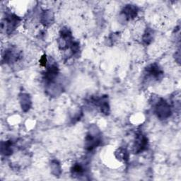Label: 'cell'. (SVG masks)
I'll return each mask as SVG.
<instances>
[{"mask_svg": "<svg viewBox=\"0 0 181 181\" xmlns=\"http://www.w3.org/2000/svg\"><path fill=\"white\" fill-rule=\"evenodd\" d=\"M72 172H73L74 174L81 175L84 172V168L80 163L79 164L77 163V164H76V165L74 166L73 168H72Z\"/></svg>", "mask_w": 181, "mask_h": 181, "instance_id": "obj_2", "label": "cell"}, {"mask_svg": "<svg viewBox=\"0 0 181 181\" xmlns=\"http://www.w3.org/2000/svg\"><path fill=\"white\" fill-rule=\"evenodd\" d=\"M147 144V139L143 136H140L137 139L135 149L137 152H139L141 151L144 150Z\"/></svg>", "mask_w": 181, "mask_h": 181, "instance_id": "obj_1", "label": "cell"}]
</instances>
